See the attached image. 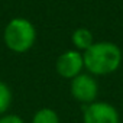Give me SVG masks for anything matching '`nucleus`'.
Here are the masks:
<instances>
[{
	"label": "nucleus",
	"mask_w": 123,
	"mask_h": 123,
	"mask_svg": "<svg viewBox=\"0 0 123 123\" xmlns=\"http://www.w3.org/2000/svg\"><path fill=\"white\" fill-rule=\"evenodd\" d=\"M12 98H13V96H12L10 87L5 81L0 80V116L6 114V111L9 110V107L12 104Z\"/></svg>",
	"instance_id": "6e6552de"
},
{
	"label": "nucleus",
	"mask_w": 123,
	"mask_h": 123,
	"mask_svg": "<svg viewBox=\"0 0 123 123\" xmlns=\"http://www.w3.org/2000/svg\"><path fill=\"white\" fill-rule=\"evenodd\" d=\"M71 96L75 101H80L83 104H91L97 101L98 96V84L94 78V75L88 73H81L75 78L71 80L70 86Z\"/></svg>",
	"instance_id": "7ed1b4c3"
},
{
	"label": "nucleus",
	"mask_w": 123,
	"mask_h": 123,
	"mask_svg": "<svg viewBox=\"0 0 123 123\" xmlns=\"http://www.w3.org/2000/svg\"><path fill=\"white\" fill-rule=\"evenodd\" d=\"M83 123H120V116L113 104L107 101H94L84 107Z\"/></svg>",
	"instance_id": "39448f33"
},
{
	"label": "nucleus",
	"mask_w": 123,
	"mask_h": 123,
	"mask_svg": "<svg viewBox=\"0 0 123 123\" xmlns=\"http://www.w3.org/2000/svg\"><path fill=\"white\" fill-rule=\"evenodd\" d=\"M3 42L12 52L25 54L36 42V29L31 20L25 18H13L5 26Z\"/></svg>",
	"instance_id": "f03ea898"
},
{
	"label": "nucleus",
	"mask_w": 123,
	"mask_h": 123,
	"mask_svg": "<svg viewBox=\"0 0 123 123\" xmlns=\"http://www.w3.org/2000/svg\"><path fill=\"white\" fill-rule=\"evenodd\" d=\"M71 43L74 45V48L77 51L84 52L94 43V36H93L90 29H87V28H77L71 33Z\"/></svg>",
	"instance_id": "423d86ee"
},
{
	"label": "nucleus",
	"mask_w": 123,
	"mask_h": 123,
	"mask_svg": "<svg viewBox=\"0 0 123 123\" xmlns=\"http://www.w3.org/2000/svg\"><path fill=\"white\" fill-rule=\"evenodd\" d=\"M84 68L91 75H109L119 70L123 61L122 49L109 41L94 42L83 52Z\"/></svg>",
	"instance_id": "f257e3e1"
},
{
	"label": "nucleus",
	"mask_w": 123,
	"mask_h": 123,
	"mask_svg": "<svg viewBox=\"0 0 123 123\" xmlns=\"http://www.w3.org/2000/svg\"><path fill=\"white\" fill-rule=\"evenodd\" d=\"M0 123H25V120L18 114H3L0 116Z\"/></svg>",
	"instance_id": "1a4fd4ad"
},
{
	"label": "nucleus",
	"mask_w": 123,
	"mask_h": 123,
	"mask_svg": "<svg viewBox=\"0 0 123 123\" xmlns=\"http://www.w3.org/2000/svg\"><path fill=\"white\" fill-rule=\"evenodd\" d=\"M32 123H59V116L55 110L49 107H42L33 114Z\"/></svg>",
	"instance_id": "0eeeda50"
},
{
	"label": "nucleus",
	"mask_w": 123,
	"mask_h": 123,
	"mask_svg": "<svg viewBox=\"0 0 123 123\" xmlns=\"http://www.w3.org/2000/svg\"><path fill=\"white\" fill-rule=\"evenodd\" d=\"M55 70L59 77L65 80H73L77 75H80L84 70V58L83 52L77 49H68L64 51L55 62Z\"/></svg>",
	"instance_id": "20e7f679"
}]
</instances>
